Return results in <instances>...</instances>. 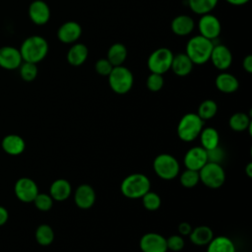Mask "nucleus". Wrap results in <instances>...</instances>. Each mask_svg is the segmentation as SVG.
<instances>
[{"label":"nucleus","instance_id":"1","mask_svg":"<svg viewBox=\"0 0 252 252\" xmlns=\"http://www.w3.org/2000/svg\"><path fill=\"white\" fill-rule=\"evenodd\" d=\"M20 52L24 62L36 64L47 55L48 43L40 35H32L23 41Z\"/></svg>","mask_w":252,"mask_h":252},{"label":"nucleus","instance_id":"2","mask_svg":"<svg viewBox=\"0 0 252 252\" xmlns=\"http://www.w3.org/2000/svg\"><path fill=\"white\" fill-rule=\"evenodd\" d=\"M214 43L201 34L191 37L186 44V54L193 64L203 65L210 60Z\"/></svg>","mask_w":252,"mask_h":252},{"label":"nucleus","instance_id":"3","mask_svg":"<svg viewBox=\"0 0 252 252\" xmlns=\"http://www.w3.org/2000/svg\"><path fill=\"white\" fill-rule=\"evenodd\" d=\"M151 190V181L143 173H132L127 175L121 182L120 191L123 196L129 199L142 198Z\"/></svg>","mask_w":252,"mask_h":252},{"label":"nucleus","instance_id":"4","mask_svg":"<svg viewBox=\"0 0 252 252\" xmlns=\"http://www.w3.org/2000/svg\"><path fill=\"white\" fill-rule=\"evenodd\" d=\"M204 127L202 120L197 113L189 112L184 114L177 125V136L183 142H192L199 137Z\"/></svg>","mask_w":252,"mask_h":252},{"label":"nucleus","instance_id":"5","mask_svg":"<svg viewBox=\"0 0 252 252\" xmlns=\"http://www.w3.org/2000/svg\"><path fill=\"white\" fill-rule=\"evenodd\" d=\"M156 174L163 180H172L179 174L180 165L176 158L170 154H159L153 162Z\"/></svg>","mask_w":252,"mask_h":252},{"label":"nucleus","instance_id":"6","mask_svg":"<svg viewBox=\"0 0 252 252\" xmlns=\"http://www.w3.org/2000/svg\"><path fill=\"white\" fill-rule=\"evenodd\" d=\"M134 77L132 72L122 65L113 67L108 75L109 87L114 93L118 94H124L128 93L132 89Z\"/></svg>","mask_w":252,"mask_h":252},{"label":"nucleus","instance_id":"7","mask_svg":"<svg viewBox=\"0 0 252 252\" xmlns=\"http://www.w3.org/2000/svg\"><path fill=\"white\" fill-rule=\"evenodd\" d=\"M200 181L211 189H218L225 181V172L220 163L208 161L199 171Z\"/></svg>","mask_w":252,"mask_h":252},{"label":"nucleus","instance_id":"8","mask_svg":"<svg viewBox=\"0 0 252 252\" xmlns=\"http://www.w3.org/2000/svg\"><path fill=\"white\" fill-rule=\"evenodd\" d=\"M173 59V54L170 49L166 47H160L151 53L148 59V68L152 73L164 74L170 67Z\"/></svg>","mask_w":252,"mask_h":252},{"label":"nucleus","instance_id":"9","mask_svg":"<svg viewBox=\"0 0 252 252\" xmlns=\"http://www.w3.org/2000/svg\"><path fill=\"white\" fill-rule=\"evenodd\" d=\"M198 28L200 34L211 40L217 38L221 31L220 20L210 13L202 15L198 23Z\"/></svg>","mask_w":252,"mask_h":252},{"label":"nucleus","instance_id":"10","mask_svg":"<svg viewBox=\"0 0 252 252\" xmlns=\"http://www.w3.org/2000/svg\"><path fill=\"white\" fill-rule=\"evenodd\" d=\"M142 252H166V238L158 232H147L140 239Z\"/></svg>","mask_w":252,"mask_h":252},{"label":"nucleus","instance_id":"11","mask_svg":"<svg viewBox=\"0 0 252 252\" xmlns=\"http://www.w3.org/2000/svg\"><path fill=\"white\" fill-rule=\"evenodd\" d=\"M184 165L187 169L199 171L207 162V152L201 146L189 149L183 158Z\"/></svg>","mask_w":252,"mask_h":252},{"label":"nucleus","instance_id":"12","mask_svg":"<svg viewBox=\"0 0 252 252\" xmlns=\"http://www.w3.org/2000/svg\"><path fill=\"white\" fill-rule=\"evenodd\" d=\"M15 193L21 201L25 203H30L32 202L35 196L38 194V188L36 183L32 179L23 177L16 182Z\"/></svg>","mask_w":252,"mask_h":252},{"label":"nucleus","instance_id":"13","mask_svg":"<svg viewBox=\"0 0 252 252\" xmlns=\"http://www.w3.org/2000/svg\"><path fill=\"white\" fill-rule=\"evenodd\" d=\"M23 58L20 49L6 45L0 47V67L7 70H14L21 66Z\"/></svg>","mask_w":252,"mask_h":252},{"label":"nucleus","instance_id":"14","mask_svg":"<svg viewBox=\"0 0 252 252\" xmlns=\"http://www.w3.org/2000/svg\"><path fill=\"white\" fill-rule=\"evenodd\" d=\"M74 202L76 206L83 210L92 208L95 202V191L89 184H81L74 193Z\"/></svg>","mask_w":252,"mask_h":252},{"label":"nucleus","instance_id":"15","mask_svg":"<svg viewBox=\"0 0 252 252\" xmlns=\"http://www.w3.org/2000/svg\"><path fill=\"white\" fill-rule=\"evenodd\" d=\"M210 60L214 66L219 70H226L232 63V54L228 47L223 44L214 45Z\"/></svg>","mask_w":252,"mask_h":252},{"label":"nucleus","instance_id":"16","mask_svg":"<svg viewBox=\"0 0 252 252\" xmlns=\"http://www.w3.org/2000/svg\"><path fill=\"white\" fill-rule=\"evenodd\" d=\"M30 19L38 26L45 25L50 18V9L42 0H34L29 7Z\"/></svg>","mask_w":252,"mask_h":252},{"label":"nucleus","instance_id":"17","mask_svg":"<svg viewBox=\"0 0 252 252\" xmlns=\"http://www.w3.org/2000/svg\"><path fill=\"white\" fill-rule=\"evenodd\" d=\"M82 34L81 26L74 21L64 23L57 32L58 39L63 43H73L79 39Z\"/></svg>","mask_w":252,"mask_h":252},{"label":"nucleus","instance_id":"18","mask_svg":"<svg viewBox=\"0 0 252 252\" xmlns=\"http://www.w3.org/2000/svg\"><path fill=\"white\" fill-rule=\"evenodd\" d=\"M50 196L53 200L61 202L67 200L72 193V186L66 179L59 178L52 182L49 189Z\"/></svg>","mask_w":252,"mask_h":252},{"label":"nucleus","instance_id":"19","mask_svg":"<svg viewBox=\"0 0 252 252\" xmlns=\"http://www.w3.org/2000/svg\"><path fill=\"white\" fill-rule=\"evenodd\" d=\"M171 31L177 35H187L194 30V21L187 15L176 16L171 22Z\"/></svg>","mask_w":252,"mask_h":252},{"label":"nucleus","instance_id":"20","mask_svg":"<svg viewBox=\"0 0 252 252\" xmlns=\"http://www.w3.org/2000/svg\"><path fill=\"white\" fill-rule=\"evenodd\" d=\"M193 63L186 53H178L173 56L170 69L177 76H187L193 68Z\"/></svg>","mask_w":252,"mask_h":252},{"label":"nucleus","instance_id":"21","mask_svg":"<svg viewBox=\"0 0 252 252\" xmlns=\"http://www.w3.org/2000/svg\"><path fill=\"white\" fill-rule=\"evenodd\" d=\"M217 89L224 94H231L237 91L239 87L238 80L232 74L223 72L217 76L216 78Z\"/></svg>","mask_w":252,"mask_h":252},{"label":"nucleus","instance_id":"22","mask_svg":"<svg viewBox=\"0 0 252 252\" xmlns=\"http://www.w3.org/2000/svg\"><path fill=\"white\" fill-rule=\"evenodd\" d=\"M189 236L192 243L198 246H204L208 245L209 242L213 239L214 231L208 225H199L195 228H192Z\"/></svg>","mask_w":252,"mask_h":252},{"label":"nucleus","instance_id":"23","mask_svg":"<svg viewBox=\"0 0 252 252\" xmlns=\"http://www.w3.org/2000/svg\"><path fill=\"white\" fill-rule=\"evenodd\" d=\"M88 55V47L84 43H76L68 50L67 61L72 66H80L85 63Z\"/></svg>","mask_w":252,"mask_h":252},{"label":"nucleus","instance_id":"24","mask_svg":"<svg viewBox=\"0 0 252 252\" xmlns=\"http://www.w3.org/2000/svg\"><path fill=\"white\" fill-rule=\"evenodd\" d=\"M207 252H236L233 241L224 235L213 237L209 242Z\"/></svg>","mask_w":252,"mask_h":252},{"label":"nucleus","instance_id":"25","mask_svg":"<svg viewBox=\"0 0 252 252\" xmlns=\"http://www.w3.org/2000/svg\"><path fill=\"white\" fill-rule=\"evenodd\" d=\"M199 137L201 147L205 150H211L220 145V134L214 127H203Z\"/></svg>","mask_w":252,"mask_h":252},{"label":"nucleus","instance_id":"26","mask_svg":"<svg viewBox=\"0 0 252 252\" xmlns=\"http://www.w3.org/2000/svg\"><path fill=\"white\" fill-rule=\"evenodd\" d=\"M4 151L10 155H20L25 150V141L18 135H8L2 142Z\"/></svg>","mask_w":252,"mask_h":252},{"label":"nucleus","instance_id":"27","mask_svg":"<svg viewBox=\"0 0 252 252\" xmlns=\"http://www.w3.org/2000/svg\"><path fill=\"white\" fill-rule=\"evenodd\" d=\"M127 57V48L122 43L112 44L107 51V60L111 63L113 67L120 66L126 60Z\"/></svg>","mask_w":252,"mask_h":252},{"label":"nucleus","instance_id":"28","mask_svg":"<svg viewBox=\"0 0 252 252\" xmlns=\"http://www.w3.org/2000/svg\"><path fill=\"white\" fill-rule=\"evenodd\" d=\"M229 127L235 132H242L246 129H251L250 117L244 112L233 113L228 120Z\"/></svg>","mask_w":252,"mask_h":252},{"label":"nucleus","instance_id":"29","mask_svg":"<svg viewBox=\"0 0 252 252\" xmlns=\"http://www.w3.org/2000/svg\"><path fill=\"white\" fill-rule=\"evenodd\" d=\"M218 1L219 0H188V4L194 13L204 15L213 11L217 6Z\"/></svg>","mask_w":252,"mask_h":252},{"label":"nucleus","instance_id":"30","mask_svg":"<svg viewBox=\"0 0 252 252\" xmlns=\"http://www.w3.org/2000/svg\"><path fill=\"white\" fill-rule=\"evenodd\" d=\"M218 111V105L215 100L213 99H205L201 102L198 107L197 114L202 120H209L213 118Z\"/></svg>","mask_w":252,"mask_h":252},{"label":"nucleus","instance_id":"31","mask_svg":"<svg viewBox=\"0 0 252 252\" xmlns=\"http://www.w3.org/2000/svg\"><path fill=\"white\" fill-rule=\"evenodd\" d=\"M35 239L40 245H49L54 240V232L50 225L40 224L35 231Z\"/></svg>","mask_w":252,"mask_h":252},{"label":"nucleus","instance_id":"32","mask_svg":"<svg viewBox=\"0 0 252 252\" xmlns=\"http://www.w3.org/2000/svg\"><path fill=\"white\" fill-rule=\"evenodd\" d=\"M141 199H142L144 208L150 212L158 210L161 205V199H160L159 195L151 190L148 191Z\"/></svg>","mask_w":252,"mask_h":252},{"label":"nucleus","instance_id":"33","mask_svg":"<svg viewBox=\"0 0 252 252\" xmlns=\"http://www.w3.org/2000/svg\"><path fill=\"white\" fill-rule=\"evenodd\" d=\"M180 183L185 188H193L200 182L199 172L197 170L185 169L179 176Z\"/></svg>","mask_w":252,"mask_h":252},{"label":"nucleus","instance_id":"34","mask_svg":"<svg viewBox=\"0 0 252 252\" xmlns=\"http://www.w3.org/2000/svg\"><path fill=\"white\" fill-rule=\"evenodd\" d=\"M20 68V75L24 81L32 82L37 76V67L34 63L30 62H23Z\"/></svg>","mask_w":252,"mask_h":252},{"label":"nucleus","instance_id":"35","mask_svg":"<svg viewBox=\"0 0 252 252\" xmlns=\"http://www.w3.org/2000/svg\"><path fill=\"white\" fill-rule=\"evenodd\" d=\"M32 202L39 211L43 212L49 211L53 205V199L50 195H47L45 193H38Z\"/></svg>","mask_w":252,"mask_h":252},{"label":"nucleus","instance_id":"36","mask_svg":"<svg viewBox=\"0 0 252 252\" xmlns=\"http://www.w3.org/2000/svg\"><path fill=\"white\" fill-rule=\"evenodd\" d=\"M163 84H164V80L162 75L157 74V73H151L147 78V82H146L147 88L151 92L160 91L161 88L163 87Z\"/></svg>","mask_w":252,"mask_h":252},{"label":"nucleus","instance_id":"37","mask_svg":"<svg viewBox=\"0 0 252 252\" xmlns=\"http://www.w3.org/2000/svg\"><path fill=\"white\" fill-rule=\"evenodd\" d=\"M185 242L180 234H174L166 238V246L167 250L173 251V252H178L181 251L184 248Z\"/></svg>","mask_w":252,"mask_h":252},{"label":"nucleus","instance_id":"38","mask_svg":"<svg viewBox=\"0 0 252 252\" xmlns=\"http://www.w3.org/2000/svg\"><path fill=\"white\" fill-rule=\"evenodd\" d=\"M206 152H207L208 161L210 162L220 163L224 158V151L222 148H220V145L211 150H206Z\"/></svg>","mask_w":252,"mask_h":252},{"label":"nucleus","instance_id":"39","mask_svg":"<svg viewBox=\"0 0 252 252\" xmlns=\"http://www.w3.org/2000/svg\"><path fill=\"white\" fill-rule=\"evenodd\" d=\"M94 68H95V71L97 74H99L101 76H108L109 73L111 72L113 66L106 58H101L96 61Z\"/></svg>","mask_w":252,"mask_h":252},{"label":"nucleus","instance_id":"40","mask_svg":"<svg viewBox=\"0 0 252 252\" xmlns=\"http://www.w3.org/2000/svg\"><path fill=\"white\" fill-rule=\"evenodd\" d=\"M177 230L180 235H189L192 231V226L189 222L187 221H182L178 224Z\"/></svg>","mask_w":252,"mask_h":252},{"label":"nucleus","instance_id":"41","mask_svg":"<svg viewBox=\"0 0 252 252\" xmlns=\"http://www.w3.org/2000/svg\"><path fill=\"white\" fill-rule=\"evenodd\" d=\"M242 66L247 73H252V55L248 54L242 62Z\"/></svg>","mask_w":252,"mask_h":252},{"label":"nucleus","instance_id":"42","mask_svg":"<svg viewBox=\"0 0 252 252\" xmlns=\"http://www.w3.org/2000/svg\"><path fill=\"white\" fill-rule=\"evenodd\" d=\"M8 220V212L5 208L0 207V225L4 224Z\"/></svg>","mask_w":252,"mask_h":252},{"label":"nucleus","instance_id":"43","mask_svg":"<svg viewBox=\"0 0 252 252\" xmlns=\"http://www.w3.org/2000/svg\"><path fill=\"white\" fill-rule=\"evenodd\" d=\"M226 2H228L231 5H235V6H241L244 5L246 3H248L250 0H225Z\"/></svg>","mask_w":252,"mask_h":252},{"label":"nucleus","instance_id":"44","mask_svg":"<svg viewBox=\"0 0 252 252\" xmlns=\"http://www.w3.org/2000/svg\"><path fill=\"white\" fill-rule=\"evenodd\" d=\"M245 173L248 177H252V163L249 162L245 167Z\"/></svg>","mask_w":252,"mask_h":252}]
</instances>
